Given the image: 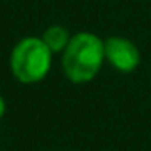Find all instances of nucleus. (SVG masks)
<instances>
[{"label":"nucleus","instance_id":"obj_1","mask_svg":"<svg viewBox=\"0 0 151 151\" xmlns=\"http://www.w3.org/2000/svg\"><path fill=\"white\" fill-rule=\"evenodd\" d=\"M105 62V39L82 30L73 34L60 53V66L66 78L73 84L91 82Z\"/></svg>","mask_w":151,"mask_h":151},{"label":"nucleus","instance_id":"obj_2","mask_svg":"<svg viewBox=\"0 0 151 151\" xmlns=\"http://www.w3.org/2000/svg\"><path fill=\"white\" fill-rule=\"evenodd\" d=\"M52 57L53 52L45 45L41 37H22L11 50V73L22 84H37L50 73Z\"/></svg>","mask_w":151,"mask_h":151},{"label":"nucleus","instance_id":"obj_3","mask_svg":"<svg viewBox=\"0 0 151 151\" xmlns=\"http://www.w3.org/2000/svg\"><path fill=\"white\" fill-rule=\"evenodd\" d=\"M105 60L121 73H132L140 64V52L128 37L110 36L105 39Z\"/></svg>","mask_w":151,"mask_h":151},{"label":"nucleus","instance_id":"obj_4","mask_svg":"<svg viewBox=\"0 0 151 151\" xmlns=\"http://www.w3.org/2000/svg\"><path fill=\"white\" fill-rule=\"evenodd\" d=\"M41 39L45 41V45L53 52V53H62L64 48L68 46L71 34L66 27L62 25H50L45 29V32L41 34Z\"/></svg>","mask_w":151,"mask_h":151},{"label":"nucleus","instance_id":"obj_5","mask_svg":"<svg viewBox=\"0 0 151 151\" xmlns=\"http://www.w3.org/2000/svg\"><path fill=\"white\" fill-rule=\"evenodd\" d=\"M4 112H6V101H4L2 96H0V117L4 116Z\"/></svg>","mask_w":151,"mask_h":151}]
</instances>
